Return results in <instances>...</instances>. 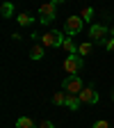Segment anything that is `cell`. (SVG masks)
<instances>
[{"instance_id":"2","label":"cell","mask_w":114,"mask_h":128,"mask_svg":"<svg viewBox=\"0 0 114 128\" xmlns=\"http://www.w3.org/2000/svg\"><path fill=\"white\" fill-rule=\"evenodd\" d=\"M64 44V34L59 30H50V32H46V34H41V46L43 48H57Z\"/></svg>"},{"instance_id":"16","label":"cell","mask_w":114,"mask_h":128,"mask_svg":"<svg viewBox=\"0 0 114 128\" xmlns=\"http://www.w3.org/2000/svg\"><path fill=\"white\" fill-rule=\"evenodd\" d=\"M16 21H18L21 25H30V23H32V18H30V14H18V18H16Z\"/></svg>"},{"instance_id":"13","label":"cell","mask_w":114,"mask_h":128,"mask_svg":"<svg viewBox=\"0 0 114 128\" xmlns=\"http://www.w3.org/2000/svg\"><path fill=\"white\" fill-rule=\"evenodd\" d=\"M0 14H2L5 18H9V16L14 14V5H11V2H5L2 7H0Z\"/></svg>"},{"instance_id":"4","label":"cell","mask_w":114,"mask_h":128,"mask_svg":"<svg viewBox=\"0 0 114 128\" xmlns=\"http://www.w3.org/2000/svg\"><path fill=\"white\" fill-rule=\"evenodd\" d=\"M82 25H85V21L80 18V14H78V16H69V18H66V23H64V30H66V34L71 37V34L82 32Z\"/></svg>"},{"instance_id":"3","label":"cell","mask_w":114,"mask_h":128,"mask_svg":"<svg viewBox=\"0 0 114 128\" xmlns=\"http://www.w3.org/2000/svg\"><path fill=\"white\" fill-rule=\"evenodd\" d=\"M82 57L80 55H69L66 60H64V71H66L69 76H78L80 73V69H82Z\"/></svg>"},{"instance_id":"21","label":"cell","mask_w":114,"mask_h":128,"mask_svg":"<svg viewBox=\"0 0 114 128\" xmlns=\"http://www.w3.org/2000/svg\"><path fill=\"white\" fill-rule=\"evenodd\" d=\"M112 101H114V89H112Z\"/></svg>"},{"instance_id":"12","label":"cell","mask_w":114,"mask_h":128,"mask_svg":"<svg viewBox=\"0 0 114 128\" xmlns=\"http://www.w3.org/2000/svg\"><path fill=\"white\" fill-rule=\"evenodd\" d=\"M53 103L55 105H66V92H55L53 94Z\"/></svg>"},{"instance_id":"11","label":"cell","mask_w":114,"mask_h":128,"mask_svg":"<svg viewBox=\"0 0 114 128\" xmlns=\"http://www.w3.org/2000/svg\"><path fill=\"white\" fill-rule=\"evenodd\" d=\"M66 108H69V110H78V108H80V98H78V96H73V94H66Z\"/></svg>"},{"instance_id":"1","label":"cell","mask_w":114,"mask_h":128,"mask_svg":"<svg viewBox=\"0 0 114 128\" xmlns=\"http://www.w3.org/2000/svg\"><path fill=\"white\" fill-rule=\"evenodd\" d=\"M62 89L66 92V94H73V96H78L80 92L85 89V85H82V78H80V76H69V78H64Z\"/></svg>"},{"instance_id":"6","label":"cell","mask_w":114,"mask_h":128,"mask_svg":"<svg viewBox=\"0 0 114 128\" xmlns=\"http://www.w3.org/2000/svg\"><path fill=\"white\" fill-rule=\"evenodd\" d=\"M78 98H80V103H98V92L94 87H85L78 94Z\"/></svg>"},{"instance_id":"9","label":"cell","mask_w":114,"mask_h":128,"mask_svg":"<svg viewBox=\"0 0 114 128\" xmlns=\"http://www.w3.org/2000/svg\"><path fill=\"white\" fill-rule=\"evenodd\" d=\"M62 48H64V50H66L69 55H75V53H78V46L71 41V37H64V44H62Z\"/></svg>"},{"instance_id":"7","label":"cell","mask_w":114,"mask_h":128,"mask_svg":"<svg viewBox=\"0 0 114 128\" xmlns=\"http://www.w3.org/2000/svg\"><path fill=\"white\" fill-rule=\"evenodd\" d=\"M105 32H107V30H105V25H91V30H89V37H91L94 41H101V44H105V39H103V37H105Z\"/></svg>"},{"instance_id":"15","label":"cell","mask_w":114,"mask_h":128,"mask_svg":"<svg viewBox=\"0 0 114 128\" xmlns=\"http://www.w3.org/2000/svg\"><path fill=\"white\" fill-rule=\"evenodd\" d=\"M91 14H94V9H91V7H85L82 12H80V18H82V21H89Z\"/></svg>"},{"instance_id":"14","label":"cell","mask_w":114,"mask_h":128,"mask_svg":"<svg viewBox=\"0 0 114 128\" xmlns=\"http://www.w3.org/2000/svg\"><path fill=\"white\" fill-rule=\"evenodd\" d=\"M78 53H80V55H89V53H91V44H80V46H78Z\"/></svg>"},{"instance_id":"10","label":"cell","mask_w":114,"mask_h":128,"mask_svg":"<svg viewBox=\"0 0 114 128\" xmlns=\"http://www.w3.org/2000/svg\"><path fill=\"white\" fill-rule=\"evenodd\" d=\"M30 57H32V60H41V57H43V46H41V44H34V46L30 48Z\"/></svg>"},{"instance_id":"8","label":"cell","mask_w":114,"mask_h":128,"mask_svg":"<svg viewBox=\"0 0 114 128\" xmlns=\"http://www.w3.org/2000/svg\"><path fill=\"white\" fill-rule=\"evenodd\" d=\"M16 128H39V126H34V121L30 117H18L16 119Z\"/></svg>"},{"instance_id":"19","label":"cell","mask_w":114,"mask_h":128,"mask_svg":"<svg viewBox=\"0 0 114 128\" xmlns=\"http://www.w3.org/2000/svg\"><path fill=\"white\" fill-rule=\"evenodd\" d=\"M39 128H55V126H53V121H41Z\"/></svg>"},{"instance_id":"18","label":"cell","mask_w":114,"mask_h":128,"mask_svg":"<svg viewBox=\"0 0 114 128\" xmlns=\"http://www.w3.org/2000/svg\"><path fill=\"white\" fill-rule=\"evenodd\" d=\"M105 48H107V50H114V37H110V39L105 41Z\"/></svg>"},{"instance_id":"20","label":"cell","mask_w":114,"mask_h":128,"mask_svg":"<svg viewBox=\"0 0 114 128\" xmlns=\"http://www.w3.org/2000/svg\"><path fill=\"white\" fill-rule=\"evenodd\" d=\"M110 34H112V37H114V23H112V28H110Z\"/></svg>"},{"instance_id":"17","label":"cell","mask_w":114,"mask_h":128,"mask_svg":"<svg viewBox=\"0 0 114 128\" xmlns=\"http://www.w3.org/2000/svg\"><path fill=\"white\" fill-rule=\"evenodd\" d=\"M91 128H110V124H107L105 119H101V121H96V124H94Z\"/></svg>"},{"instance_id":"5","label":"cell","mask_w":114,"mask_h":128,"mask_svg":"<svg viewBox=\"0 0 114 128\" xmlns=\"http://www.w3.org/2000/svg\"><path fill=\"white\" fill-rule=\"evenodd\" d=\"M55 5H59V0H55V2H50V5H41V7H39V21H41V23L55 21Z\"/></svg>"}]
</instances>
